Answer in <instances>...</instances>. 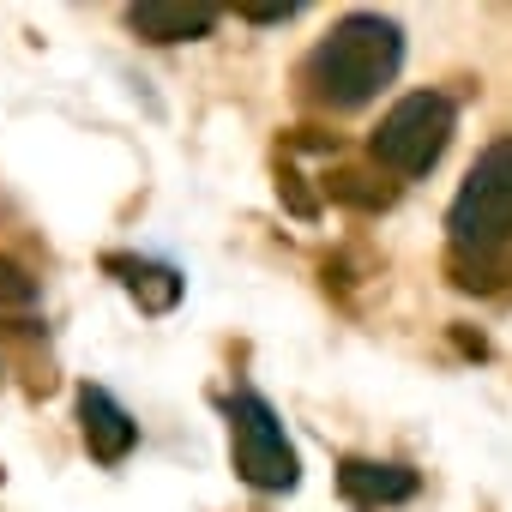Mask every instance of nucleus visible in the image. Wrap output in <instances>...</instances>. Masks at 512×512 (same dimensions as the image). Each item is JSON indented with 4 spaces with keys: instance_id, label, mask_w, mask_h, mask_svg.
<instances>
[{
    "instance_id": "f257e3e1",
    "label": "nucleus",
    "mask_w": 512,
    "mask_h": 512,
    "mask_svg": "<svg viewBox=\"0 0 512 512\" xmlns=\"http://www.w3.org/2000/svg\"><path fill=\"white\" fill-rule=\"evenodd\" d=\"M404 61V31L380 13L338 19L302 61V97L320 109H362L374 103Z\"/></svg>"
},
{
    "instance_id": "f03ea898",
    "label": "nucleus",
    "mask_w": 512,
    "mask_h": 512,
    "mask_svg": "<svg viewBox=\"0 0 512 512\" xmlns=\"http://www.w3.org/2000/svg\"><path fill=\"white\" fill-rule=\"evenodd\" d=\"M446 229H452V247L476 253V260H488V253H500L512 241V139H494L470 163V175L446 211Z\"/></svg>"
},
{
    "instance_id": "7ed1b4c3",
    "label": "nucleus",
    "mask_w": 512,
    "mask_h": 512,
    "mask_svg": "<svg viewBox=\"0 0 512 512\" xmlns=\"http://www.w3.org/2000/svg\"><path fill=\"white\" fill-rule=\"evenodd\" d=\"M452 127H458L452 97H440V91H410L404 103H392V109L380 115V127H374V157H380L392 175L416 181V175H428V169L446 157Z\"/></svg>"
},
{
    "instance_id": "20e7f679",
    "label": "nucleus",
    "mask_w": 512,
    "mask_h": 512,
    "mask_svg": "<svg viewBox=\"0 0 512 512\" xmlns=\"http://www.w3.org/2000/svg\"><path fill=\"white\" fill-rule=\"evenodd\" d=\"M229 446H235V470L266 488V494H290L302 482V464H296V446L278 422V410L260 398V392H235L229 398Z\"/></svg>"
},
{
    "instance_id": "39448f33",
    "label": "nucleus",
    "mask_w": 512,
    "mask_h": 512,
    "mask_svg": "<svg viewBox=\"0 0 512 512\" xmlns=\"http://www.w3.org/2000/svg\"><path fill=\"white\" fill-rule=\"evenodd\" d=\"M79 428H85V446L97 464H121L133 446H139V422L103 392V386H85L79 392Z\"/></svg>"
},
{
    "instance_id": "423d86ee",
    "label": "nucleus",
    "mask_w": 512,
    "mask_h": 512,
    "mask_svg": "<svg viewBox=\"0 0 512 512\" xmlns=\"http://www.w3.org/2000/svg\"><path fill=\"white\" fill-rule=\"evenodd\" d=\"M338 488H344V500H356V506H398V500H410V494L422 488V476H416L410 464L344 458V464H338Z\"/></svg>"
},
{
    "instance_id": "0eeeda50",
    "label": "nucleus",
    "mask_w": 512,
    "mask_h": 512,
    "mask_svg": "<svg viewBox=\"0 0 512 512\" xmlns=\"http://www.w3.org/2000/svg\"><path fill=\"white\" fill-rule=\"evenodd\" d=\"M127 25L151 43H187V37H211L217 7L211 0H145V7L127 13Z\"/></svg>"
},
{
    "instance_id": "6e6552de",
    "label": "nucleus",
    "mask_w": 512,
    "mask_h": 512,
    "mask_svg": "<svg viewBox=\"0 0 512 512\" xmlns=\"http://www.w3.org/2000/svg\"><path fill=\"white\" fill-rule=\"evenodd\" d=\"M109 272L127 284V296L145 308V314H169L181 302V272L175 266H157V260H121V253H109Z\"/></svg>"
},
{
    "instance_id": "1a4fd4ad",
    "label": "nucleus",
    "mask_w": 512,
    "mask_h": 512,
    "mask_svg": "<svg viewBox=\"0 0 512 512\" xmlns=\"http://www.w3.org/2000/svg\"><path fill=\"white\" fill-rule=\"evenodd\" d=\"M368 175H356V169H344V175H332V199H350V205H362V211H380V205H392V187H362Z\"/></svg>"
},
{
    "instance_id": "9d476101",
    "label": "nucleus",
    "mask_w": 512,
    "mask_h": 512,
    "mask_svg": "<svg viewBox=\"0 0 512 512\" xmlns=\"http://www.w3.org/2000/svg\"><path fill=\"white\" fill-rule=\"evenodd\" d=\"M0 302H7V308H31L37 302V278L25 266H13V260H0Z\"/></svg>"
},
{
    "instance_id": "9b49d317",
    "label": "nucleus",
    "mask_w": 512,
    "mask_h": 512,
    "mask_svg": "<svg viewBox=\"0 0 512 512\" xmlns=\"http://www.w3.org/2000/svg\"><path fill=\"white\" fill-rule=\"evenodd\" d=\"M247 19H260V25H278V19H290L296 7H290V0H284V7H241Z\"/></svg>"
}]
</instances>
